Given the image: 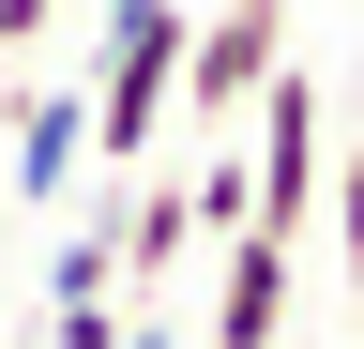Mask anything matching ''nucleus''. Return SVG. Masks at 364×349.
I'll return each instance as SVG.
<instances>
[{
  "instance_id": "obj_4",
  "label": "nucleus",
  "mask_w": 364,
  "mask_h": 349,
  "mask_svg": "<svg viewBox=\"0 0 364 349\" xmlns=\"http://www.w3.org/2000/svg\"><path fill=\"white\" fill-rule=\"evenodd\" d=\"M0 137H16L0 167H16V198H31V213H61V198H76V167H91V107H76V92H16V107H0Z\"/></svg>"
},
{
  "instance_id": "obj_10",
  "label": "nucleus",
  "mask_w": 364,
  "mask_h": 349,
  "mask_svg": "<svg viewBox=\"0 0 364 349\" xmlns=\"http://www.w3.org/2000/svg\"><path fill=\"white\" fill-rule=\"evenodd\" d=\"M258 16H289V0H258Z\"/></svg>"
},
{
  "instance_id": "obj_7",
  "label": "nucleus",
  "mask_w": 364,
  "mask_h": 349,
  "mask_svg": "<svg viewBox=\"0 0 364 349\" xmlns=\"http://www.w3.org/2000/svg\"><path fill=\"white\" fill-rule=\"evenodd\" d=\"M318 198H334V243H349V289H364V137H349V167H318Z\"/></svg>"
},
{
  "instance_id": "obj_9",
  "label": "nucleus",
  "mask_w": 364,
  "mask_h": 349,
  "mask_svg": "<svg viewBox=\"0 0 364 349\" xmlns=\"http://www.w3.org/2000/svg\"><path fill=\"white\" fill-rule=\"evenodd\" d=\"M61 31V0H0V46H46Z\"/></svg>"
},
{
  "instance_id": "obj_6",
  "label": "nucleus",
  "mask_w": 364,
  "mask_h": 349,
  "mask_svg": "<svg viewBox=\"0 0 364 349\" xmlns=\"http://www.w3.org/2000/svg\"><path fill=\"white\" fill-rule=\"evenodd\" d=\"M122 289H167L182 274V243H198V198H182V183H152V198H122Z\"/></svg>"
},
{
  "instance_id": "obj_3",
  "label": "nucleus",
  "mask_w": 364,
  "mask_h": 349,
  "mask_svg": "<svg viewBox=\"0 0 364 349\" xmlns=\"http://www.w3.org/2000/svg\"><path fill=\"white\" fill-rule=\"evenodd\" d=\"M273 61H289V16H258V0H228V16H182V92H167V107H198L213 137H228V122H243V92H258Z\"/></svg>"
},
{
  "instance_id": "obj_1",
  "label": "nucleus",
  "mask_w": 364,
  "mask_h": 349,
  "mask_svg": "<svg viewBox=\"0 0 364 349\" xmlns=\"http://www.w3.org/2000/svg\"><path fill=\"white\" fill-rule=\"evenodd\" d=\"M318 167H334V107H318L304 61H273L258 92H243V228L304 243L318 228Z\"/></svg>"
},
{
  "instance_id": "obj_8",
  "label": "nucleus",
  "mask_w": 364,
  "mask_h": 349,
  "mask_svg": "<svg viewBox=\"0 0 364 349\" xmlns=\"http://www.w3.org/2000/svg\"><path fill=\"white\" fill-rule=\"evenodd\" d=\"M46 349H122V289H91V304H61V319H46Z\"/></svg>"
},
{
  "instance_id": "obj_2",
  "label": "nucleus",
  "mask_w": 364,
  "mask_h": 349,
  "mask_svg": "<svg viewBox=\"0 0 364 349\" xmlns=\"http://www.w3.org/2000/svg\"><path fill=\"white\" fill-rule=\"evenodd\" d=\"M167 92H182V0H107V61H91V152H107V183L136 152H152V122H167Z\"/></svg>"
},
{
  "instance_id": "obj_5",
  "label": "nucleus",
  "mask_w": 364,
  "mask_h": 349,
  "mask_svg": "<svg viewBox=\"0 0 364 349\" xmlns=\"http://www.w3.org/2000/svg\"><path fill=\"white\" fill-rule=\"evenodd\" d=\"M289 258H304V243L228 228V289H213V334H198V349H273V334H289Z\"/></svg>"
}]
</instances>
